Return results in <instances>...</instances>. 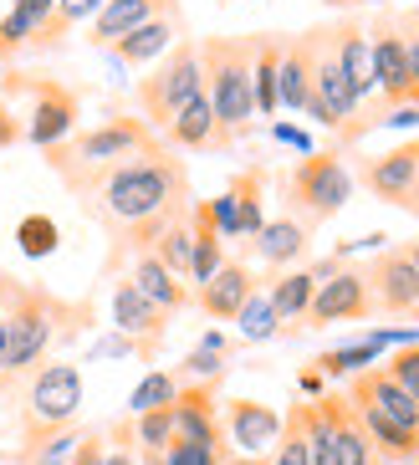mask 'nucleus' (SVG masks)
I'll return each mask as SVG.
<instances>
[{
    "instance_id": "39",
    "label": "nucleus",
    "mask_w": 419,
    "mask_h": 465,
    "mask_svg": "<svg viewBox=\"0 0 419 465\" xmlns=\"http://www.w3.org/2000/svg\"><path fill=\"white\" fill-rule=\"evenodd\" d=\"M113 450H103V460L97 465H138V455H134V420H123L118 430H113Z\"/></svg>"
},
{
    "instance_id": "47",
    "label": "nucleus",
    "mask_w": 419,
    "mask_h": 465,
    "mask_svg": "<svg viewBox=\"0 0 419 465\" xmlns=\"http://www.w3.org/2000/svg\"><path fill=\"white\" fill-rule=\"evenodd\" d=\"M0 353H5V312H0Z\"/></svg>"
},
{
    "instance_id": "10",
    "label": "nucleus",
    "mask_w": 419,
    "mask_h": 465,
    "mask_svg": "<svg viewBox=\"0 0 419 465\" xmlns=\"http://www.w3.org/2000/svg\"><path fill=\"white\" fill-rule=\"evenodd\" d=\"M358 179H364V190L374 194L379 205L409 210V194H414V179H419V138H409V143H394V149L364 159Z\"/></svg>"
},
{
    "instance_id": "33",
    "label": "nucleus",
    "mask_w": 419,
    "mask_h": 465,
    "mask_svg": "<svg viewBox=\"0 0 419 465\" xmlns=\"http://www.w3.org/2000/svg\"><path fill=\"white\" fill-rule=\"evenodd\" d=\"M175 410V404H169ZM169 410H149V414H134V445L144 455H164L175 445V414Z\"/></svg>"
},
{
    "instance_id": "4",
    "label": "nucleus",
    "mask_w": 419,
    "mask_h": 465,
    "mask_svg": "<svg viewBox=\"0 0 419 465\" xmlns=\"http://www.w3.org/2000/svg\"><path fill=\"white\" fill-rule=\"evenodd\" d=\"M348 200H353V174L338 149L302 153L297 164H292V174H286V215L302 220L307 231H317L333 215H343Z\"/></svg>"
},
{
    "instance_id": "49",
    "label": "nucleus",
    "mask_w": 419,
    "mask_h": 465,
    "mask_svg": "<svg viewBox=\"0 0 419 465\" xmlns=\"http://www.w3.org/2000/svg\"><path fill=\"white\" fill-rule=\"evenodd\" d=\"M0 62H5V52H0Z\"/></svg>"
},
{
    "instance_id": "31",
    "label": "nucleus",
    "mask_w": 419,
    "mask_h": 465,
    "mask_svg": "<svg viewBox=\"0 0 419 465\" xmlns=\"http://www.w3.org/2000/svg\"><path fill=\"white\" fill-rule=\"evenodd\" d=\"M179 399V373L169 369H154L134 383V394H128V414H149V410H169Z\"/></svg>"
},
{
    "instance_id": "44",
    "label": "nucleus",
    "mask_w": 419,
    "mask_h": 465,
    "mask_svg": "<svg viewBox=\"0 0 419 465\" xmlns=\"http://www.w3.org/2000/svg\"><path fill=\"white\" fill-rule=\"evenodd\" d=\"M323 389V373L317 369H302V394H317Z\"/></svg>"
},
{
    "instance_id": "28",
    "label": "nucleus",
    "mask_w": 419,
    "mask_h": 465,
    "mask_svg": "<svg viewBox=\"0 0 419 465\" xmlns=\"http://www.w3.org/2000/svg\"><path fill=\"white\" fill-rule=\"evenodd\" d=\"M271 465H312V445H307V399L292 404L282 414V440L271 450Z\"/></svg>"
},
{
    "instance_id": "30",
    "label": "nucleus",
    "mask_w": 419,
    "mask_h": 465,
    "mask_svg": "<svg viewBox=\"0 0 419 465\" xmlns=\"http://www.w3.org/2000/svg\"><path fill=\"white\" fill-rule=\"evenodd\" d=\"M15 246H21V256L46 261V256H56V246H62V231H56V220H52V215L31 210V215L15 220Z\"/></svg>"
},
{
    "instance_id": "7",
    "label": "nucleus",
    "mask_w": 419,
    "mask_h": 465,
    "mask_svg": "<svg viewBox=\"0 0 419 465\" xmlns=\"http://www.w3.org/2000/svg\"><path fill=\"white\" fill-rule=\"evenodd\" d=\"M0 87H11L31 93V118H26V138L36 149H56V143H67L77 134V118H82V93L67 83H56V77H21V72H5Z\"/></svg>"
},
{
    "instance_id": "17",
    "label": "nucleus",
    "mask_w": 419,
    "mask_h": 465,
    "mask_svg": "<svg viewBox=\"0 0 419 465\" xmlns=\"http://www.w3.org/2000/svg\"><path fill=\"white\" fill-rule=\"evenodd\" d=\"M159 15H179V0H103V11H97L87 42H93L97 52H108L118 36L138 31L144 21H159Z\"/></svg>"
},
{
    "instance_id": "9",
    "label": "nucleus",
    "mask_w": 419,
    "mask_h": 465,
    "mask_svg": "<svg viewBox=\"0 0 419 465\" xmlns=\"http://www.w3.org/2000/svg\"><path fill=\"white\" fill-rule=\"evenodd\" d=\"M364 317H374V292H368L364 266H338L327 282H317V297L307 307V328L364 322Z\"/></svg>"
},
{
    "instance_id": "29",
    "label": "nucleus",
    "mask_w": 419,
    "mask_h": 465,
    "mask_svg": "<svg viewBox=\"0 0 419 465\" xmlns=\"http://www.w3.org/2000/svg\"><path fill=\"white\" fill-rule=\"evenodd\" d=\"M154 256L179 276V282H190V261H195V235H190V210L175 220V225H164V235L154 241Z\"/></svg>"
},
{
    "instance_id": "11",
    "label": "nucleus",
    "mask_w": 419,
    "mask_h": 465,
    "mask_svg": "<svg viewBox=\"0 0 419 465\" xmlns=\"http://www.w3.org/2000/svg\"><path fill=\"white\" fill-rule=\"evenodd\" d=\"M368 276V292H374V312H414V302H419V276L414 266H409L404 246H384L379 256L364 266Z\"/></svg>"
},
{
    "instance_id": "14",
    "label": "nucleus",
    "mask_w": 419,
    "mask_h": 465,
    "mask_svg": "<svg viewBox=\"0 0 419 465\" xmlns=\"http://www.w3.org/2000/svg\"><path fill=\"white\" fill-rule=\"evenodd\" d=\"M175 445H205V450H220V414H215V383H185L175 399Z\"/></svg>"
},
{
    "instance_id": "26",
    "label": "nucleus",
    "mask_w": 419,
    "mask_h": 465,
    "mask_svg": "<svg viewBox=\"0 0 419 465\" xmlns=\"http://www.w3.org/2000/svg\"><path fill=\"white\" fill-rule=\"evenodd\" d=\"M266 297H271V307H276L282 322L307 317L312 297H317V276H312V266H307V272H286V276H276V282L266 287Z\"/></svg>"
},
{
    "instance_id": "36",
    "label": "nucleus",
    "mask_w": 419,
    "mask_h": 465,
    "mask_svg": "<svg viewBox=\"0 0 419 465\" xmlns=\"http://www.w3.org/2000/svg\"><path fill=\"white\" fill-rule=\"evenodd\" d=\"M225 358L230 353H215V348H195L179 373H185V383H220V379H225V369H230Z\"/></svg>"
},
{
    "instance_id": "20",
    "label": "nucleus",
    "mask_w": 419,
    "mask_h": 465,
    "mask_svg": "<svg viewBox=\"0 0 419 465\" xmlns=\"http://www.w3.org/2000/svg\"><path fill=\"white\" fill-rule=\"evenodd\" d=\"M128 282H134L138 292H144V297L154 302V307H159V312H185V307H190L195 302V292H190V282H179L175 272H169V266H164L159 256H154V251H144V256H134V276H128Z\"/></svg>"
},
{
    "instance_id": "46",
    "label": "nucleus",
    "mask_w": 419,
    "mask_h": 465,
    "mask_svg": "<svg viewBox=\"0 0 419 465\" xmlns=\"http://www.w3.org/2000/svg\"><path fill=\"white\" fill-rule=\"evenodd\" d=\"M409 215L419 220V179H414V194H409Z\"/></svg>"
},
{
    "instance_id": "25",
    "label": "nucleus",
    "mask_w": 419,
    "mask_h": 465,
    "mask_svg": "<svg viewBox=\"0 0 419 465\" xmlns=\"http://www.w3.org/2000/svg\"><path fill=\"white\" fill-rule=\"evenodd\" d=\"M164 138L175 143V149H225V138H220V124H215V108H210V97H190L185 108H179V118L169 128H164Z\"/></svg>"
},
{
    "instance_id": "12",
    "label": "nucleus",
    "mask_w": 419,
    "mask_h": 465,
    "mask_svg": "<svg viewBox=\"0 0 419 465\" xmlns=\"http://www.w3.org/2000/svg\"><path fill=\"white\" fill-rule=\"evenodd\" d=\"M113 328L134 342L144 358H154L159 342H164V332H169V312H159V307L123 276V282H113Z\"/></svg>"
},
{
    "instance_id": "5",
    "label": "nucleus",
    "mask_w": 419,
    "mask_h": 465,
    "mask_svg": "<svg viewBox=\"0 0 419 465\" xmlns=\"http://www.w3.org/2000/svg\"><path fill=\"white\" fill-rule=\"evenodd\" d=\"M205 93V67H200V42L195 36H179L169 52L159 56L149 67V77H138V108H144V124L154 134L179 118V108L190 103V97Z\"/></svg>"
},
{
    "instance_id": "43",
    "label": "nucleus",
    "mask_w": 419,
    "mask_h": 465,
    "mask_svg": "<svg viewBox=\"0 0 419 465\" xmlns=\"http://www.w3.org/2000/svg\"><path fill=\"white\" fill-rule=\"evenodd\" d=\"M271 134L282 138V143H297L302 153H312V149H307V134H297V128H286V124H276V128H271Z\"/></svg>"
},
{
    "instance_id": "40",
    "label": "nucleus",
    "mask_w": 419,
    "mask_h": 465,
    "mask_svg": "<svg viewBox=\"0 0 419 465\" xmlns=\"http://www.w3.org/2000/svg\"><path fill=\"white\" fill-rule=\"evenodd\" d=\"M103 460V430H93V435L77 440V450H72V465H97Z\"/></svg>"
},
{
    "instance_id": "38",
    "label": "nucleus",
    "mask_w": 419,
    "mask_h": 465,
    "mask_svg": "<svg viewBox=\"0 0 419 465\" xmlns=\"http://www.w3.org/2000/svg\"><path fill=\"white\" fill-rule=\"evenodd\" d=\"M164 465H225V455L205 450V445H169V450H164Z\"/></svg>"
},
{
    "instance_id": "23",
    "label": "nucleus",
    "mask_w": 419,
    "mask_h": 465,
    "mask_svg": "<svg viewBox=\"0 0 419 465\" xmlns=\"http://www.w3.org/2000/svg\"><path fill=\"white\" fill-rule=\"evenodd\" d=\"M175 42H179V15H159V21H144L138 31L118 36L108 52L118 56V62H128V67H149V62H159Z\"/></svg>"
},
{
    "instance_id": "16",
    "label": "nucleus",
    "mask_w": 419,
    "mask_h": 465,
    "mask_svg": "<svg viewBox=\"0 0 419 465\" xmlns=\"http://www.w3.org/2000/svg\"><path fill=\"white\" fill-rule=\"evenodd\" d=\"M256 272L245 266V261H225L205 287H195V302H200L205 317H215V322H235L241 317V307L251 297H256Z\"/></svg>"
},
{
    "instance_id": "24",
    "label": "nucleus",
    "mask_w": 419,
    "mask_h": 465,
    "mask_svg": "<svg viewBox=\"0 0 419 465\" xmlns=\"http://www.w3.org/2000/svg\"><path fill=\"white\" fill-rule=\"evenodd\" d=\"M307 246H312V231L302 225V220H292V215L266 220V225L256 231V241H251V251H256L266 266H292V261L307 256Z\"/></svg>"
},
{
    "instance_id": "2",
    "label": "nucleus",
    "mask_w": 419,
    "mask_h": 465,
    "mask_svg": "<svg viewBox=\"0 0 419 465\" xmlns=\"http://www.w3.org/2000/svg\"><path fill=\"white\" fill-rule=\"evenodd\" d=\"M154 143H159V134H154L144 118L113 113V118H103L97 128H82L67 143L46 149V164H52V174H62V184L82 200V194H93V184L108 174V169H118L123 159H134V153L154 149Z\"/></svg>"
},
{
    "instance_id": "32",
    "label": "nucleus",
    "mask_w": 419,
    "mask_h": 465,
    "mask_svg": "<svg viewBox=\"0 0 419 465\" xmlns=\"http://www.w3.org/2000/svg\"><path fill=\"white\" fill-rule=\"evenodd\" d=\"M374 363H379V342H348V348H333V353H323L317 358V373H323V379H343V373H364V369H374Z\"/></svg>"
},
{
    "instance_id": "22",
    "label": "nucleus",
    "mask_w": 419,
    "mask_h": 465,
    "mask_svg": "<svg viewBox=\"0 0 419 465\" xmlns=\"http://www.w3.org/2000/svg\"><path fill=\"white\" fill-rule=\"evenodd\" d=\"M190 235H195V261H190V282L205 287L210 276L225 266V235H220L210 200H190Z\"/></svg>"
},
{
    "instance_id": "15",
    "label": "nucleus",
    "mask_w": 419,
    "mask_h": 465,
    "mask_svg": "<svg viewBox=\"0 0 419 465\" xmlns=\"http://www.w3.org/2000/svg\"><path fill=\"white\" fill-rule=\"evenodd\" d=\"M327 46H333V56H338V67H343V77H348V87L358 93V103H368V97L379 93V87H374L368 26L358 21V15H338V21H327Z\"/></svg>"
},
{
    "instance_id": "3",
    "label": "nucleus",
    "mask_w": 419,
    "mask_h": 465,
    "mask_svg": "<svg viewBox=\"0 0 419 465\" xmlns=\"http://www.w3.org/2000/svg\"><path fill=\"white\" fill-rule=\"evenodd\" d=\"M251 62H256V36H205L200 42L205 97H210V108H215V124H220L225 149L251 128V118H256Z\"/></svg>"
},
{
    "instance_id": "48",
    "label": "nucleus",
    "mask_w": 419,
    "mask_h": 465,
    "mask_svg": "<svg viewBox=\"0 0 419 465\" xmlns=\"http://www.w3.org/2000/svg\"><path fill=\"white\" fill-rule=\"evenodd\" d=\"M414 317H419V302H414Z\"/></svg>"
},
{
    "instance_id": "42",
    "label": "nucleus",
    "mask_w": 419,
    "mask_h": 465,
    "mask_svg": "<svg viewBox=\"0 0 419 465\" xmlns=\"http://www.w3.org/2000/svg\"><path fill=\"white\" fill-rule=\"evenodd\" d=\"M409 83H414V103H419V26L409 21Z\"/></svg>"
},
{
    "instance_id": "18",
    "label": "nucleus",
    "mask_w": 419,
    "mask_h": 465,
    "mask_svg": "<svg viewBox=\"0 0 419 465\" xmlns=\"http://www.w3.org/2000/svg\"><path fill=\"white\" fill-rule=\"evenodd\" d=\"M312 62H317V26L302 31V36H286V46H282V77H276L282 108L307 113V103H312Z\"/></svg>"
},
{
    "instance_id": "37",
    "label": "nucleus",
    "mask_w": 419,
    "mask_h": 465,
    "mask_svg": "<svg viewBox=\"0 0 419 465\" xmlns=\"http://www.w3.org/2000/svg\"><path fill=\"white\" fill-rule=\"evenodd\" d=\"M384 369H389V379L419 404V342H404V348H399V353H394Z\"/></svg>"
},
{
    "instance_id": "8",
    "label": "nucleus",
    "mask_w": 419,
    "mask_h": 465,
    "mask_svg": "<svg viewBox=\"0 0 419 465\" xmlns=\"http://www.w3.org/2000/svg\"><path fill=\"white\" fill-rule=\"evenodd\" d=\"M210 215H215L225 241H256V231L266 225V164L241 169V174L210 200Z\"/></svg>"
},
{
    "instance_id": "21",
    "label": "nucleus",
    "mask_w": 419,
    "mask_h": 465,
    "mask_svg": "<svg viewBox=\"0 0 419 465\" xmlns=\"http://www.w3.org/2000/svg\"><path fill=\"white\" fill-rule=\"evenodd\" d=\"M282 46H286V36H276V31H256V62H251L256 118H276V113H282V93H276V77H282Z\"/></svg>"
},
{
    "instance_id": "13",
    "label": "nucleus",
    "mask_w": 419,
    "mask_h": 465,
    "mask_svg": "<svg viewBox=\"0 0 419 465\" xmlns=\"http://www.w3.org/2000/svg\"><path fill=\"white\" fill-rule=\"evenodd\" d=\"M225 435L235 445V455L271 460L276 440H282V414L261 399H225Z\"/></svg>"
},
{
    "instance_id": "1",
    "label": "nucleus",
    "mask_w": 419,
    "mask_h": 465,
    "mask_svg": "<svg viewBox=\"0 0 419 465\" xmlns=\"http://www.w3.org/2000/svg\"><path fill=\"white\" fill-rule=\"evenodd\" d=\"M82 210L103 231H113V261H123L128 251L144 256L154 251L164 225H175L190 210V169L164 143H154L97 179L93 194H82Z\"/></svg>"
},
{
    "instance_id": "41",
    "label": "nucleus",
    "mask_w": 419,
    "mask_h": 465,
    "mask_svg": "<svg viewBox=\"0 0 419 465\" xmlns=\"http://www.w3.org/2000/svg\"><path fill=\"white\" fill-rule=\"evenodd\" d=\"M21 134H26V128H21V118H15V113H11V103L0 97V149H11V143H15Z\"/></svg>"
},
{
    "instance_id": "27",
    "label": "nucleus",
    "mask_w": 419,
    "mask_h": 465,
    "mask_svg": "<svg viewBox=\"0 0 419 465\" xmlns=\"http://www.w3.org/2000/svg\"><path fill=\"white\" fill-rule=\"evenodd\" d=\"M93 11H103V0H56V11H52V21L31 36V46L26 52H56L62 46V36H67L77 21H87Z\"/></svg>"
},
{
    "instance_id": "6",
    "label": "nucleus",
    "mask_w": 419,
    "mask_h": 465,
    "mask_svg": "<svg viewBox=\"0 0 419 465\" xmlns=\"http://www.w3.org/2000/svg\"><path fill=\"white\" fill-rule=\"evenodd\" d=\"M77 410H82L77 363H46V369H36V379L26 383V399H21V455L36 450L41 440L72 430Z\"/></svg>"
},
{
    "instance_id": "19",
    "label": "nucleus",
    "mask_w": 419,
    "mask_h": 465,
    "mask_svg": "<svg viewBox=\"0 0 419 465\" xmlns=\"http://www.w3.org/2000/svg\"><path fill=\"white\" fill-rule=\"evenodd\" d=\"M323 404H327V420H333V465H379L348 394H323Z\"/></svg>"
},
{
    "instance_id": "34",
    "label": "nucleus",
    "mask_w": 419,
    "mask_h": 465,
    "mask_svg": "<svg viewBox=\"0 0 419 465\" xmlns=\"http://www.w3.org/2000/svg\"><path fill=\"white\" fill-rule=\"evenodd\" d=\"M235 322H241V338L245 342H266V338H276V332H282V317H276V307H271L266 292H256V297L245 302Z\"/></svg>"
},
{
    "instance_id": "35",
    "label": "nucleus",
    "mask_w": 419,
    "mask_h": 465,
    "mask_svg": "<svg viewBox=\"0 0 419 465\" xmlns=\"http://www.w3.org/2000/svg\"><path fill=\"white\" fill-rule=\"evenodd\" d=\"M307 445L312 465H333V420H327L323 399H307Z\"/></svg>"
},
{
    "instance_id": "45",
    "label": "nucleus",
    "mask_w": 419,
    "mask_h": 465,
    "mask_svg": "<svg viewBox=\"0 0 419 465\" xmlns=\"http://www.w3.org/2000/svg\"><path fill=\"white\" fill-rule=\"evenodd\" d=\"M404 256H409V266H414V276H419V241H409V246H404Z\"/></svg>"
}]
</instances>
